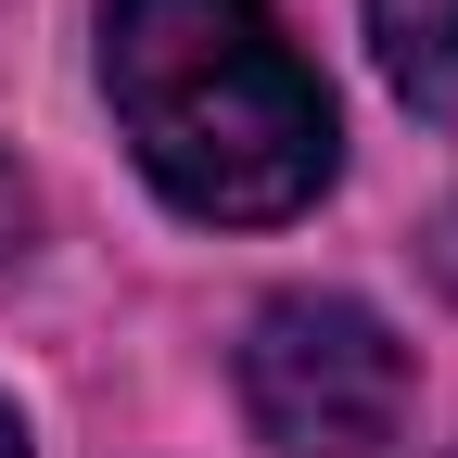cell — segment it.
I'll return each instance as SVG.
<instances>
[{
    "mask_svg": "<svg viewBox=\"0 0 458 458\" xmlns=\"http://www.w3.org/2000/svg\"><path fill=\"white\" fill-rule=\"evenodd\" d=\"M102 102L179 216L267 229L331 179V89L267 0H114Z\"/></svg>",
    "mask_w": 458,
    "mask_h": 458,
    "instance_id": "obj_1",
    "label": "cell"
},
{
    "mask_svg": "<svg viewBox=\"0 0 458 458\" xmlns=\"http://www.w3.org/2000/svg\"><path fill=\"white\" fill-rule=\"evenodd\" d=\"M242 408L280 458H382L408 420V344L357 293H280L242 331Z\"/></svg>",
    "mask_w": 458,
    "mask_h": 458,
    "instance_id": "obj_2",
    "label": "cell"
},
{
    "mask_svg": "<svg viewBox=\"0 0 458 458\" xmlns=\"http://www.w3.org/2000/svg\"><path fill=\"white\" fill-rule=\"evenodd\" d=\"M369 38H382V77L433 128H458V0H369Z\"/></svg>",
    "mask_w": 458,
    "mask_h": 458,
    "instance_id": "obj_3",
    "label": "cell"
},
{
    "mask_svg": "<svg viewBox=\"0 0 458 458\" xmlns=\"http://www.w3.org/2000/svg\"><path fill=\"white\" fill-rule=\"evenodd\" d=\"M26 229H38V204H26V179L0 165V255H26Z\"/></svg>",
    "mask_w": 458,
    "mask_h": 458,
    "instance_id": "obj_4",
    "label": "cell"
},
{
    "mask_svg": "<svg viewBox=\"0 0 458 458\" xmlns=\"http://www.w3.org/2000/svg\"><path fill=\"white\" fill-rule=\"evenodd\" d=\"M0 458H26V433H13V408H0Z\"/></svg>",
    "mask_w": 458,
    "mask_h": 458,
    "instance_id": "obj_5",
    "label": "cell"
}]
</instances>
